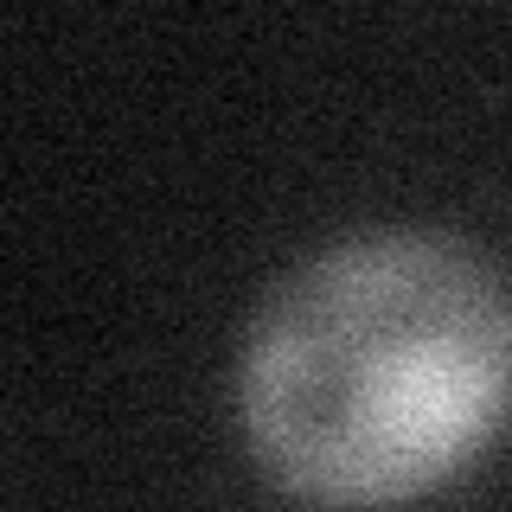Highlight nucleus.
Segmentation results:
<instances>
[{
  "label": "nucleus",
  "instance_id": "1",
  "mask_svg": "<svg viewBox=\"0 0 512 512\" xmlns=\"http://www.w3.org/2000/svg\"><path fill=\"white\" fill-rule=\"evenodd\" d=\"M256 468L320 512H378L474 468L512 423V295L448 231L301 256L237 352Z\"/></svg>",
  "mask_w": 512,
  "mask_h": 512
}]
</instances>
